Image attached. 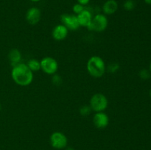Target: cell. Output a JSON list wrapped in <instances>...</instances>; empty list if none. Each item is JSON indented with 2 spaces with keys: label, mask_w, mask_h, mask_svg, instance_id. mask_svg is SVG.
<instances>
[{
  "label": "cell",
  "mask_w": 151,
  "mask_h": 150,
  "mask_svg": "<svg viewBox=\"0 0 151 150\" xmlns=\"http://www.w3.org/2000/svg\"><path fill=\"white\" fill-rule=\"evenodd\" d=\"M66 150H75V149H74L72 148V147H68V148L66 149Z\"/></svg>",
  "instance_id": "obj_23"
},
{
  "label": "cell",
  "mask_w": 151,
  "mask_h": 150,
  "mask_svg": "<svg viewBox=\"0 0 151 150\" xmlns=\"http://www.w3.org/2000/svg\"><path fill=\"white\" fill-rule=\"evenodd\" d=\"M93 124L98 129H104L109 124V116L104 111L96 113L93 117Z\"/></svg>",
  "instance_id": "obj_8"
},
{
  "label": "cell",
  "mask_w": 151,
  "mask_h": 150,
  "mask_svg": "<svg viewBox=\"0 0 151 150\" xmlns=\"http://www.w3.org/2000/svg\"><path fill=\"white\" fill-rule=\"evenodd\" d=\"M52 83L54 84L55 85L59 86V85H60L62 84L63 79H62V77L60 75L55 74H53L52 76Z\"/></svg>",
  "instance_id": "obj_20"
},
{
  "label": "cell",
  "mask_w": 151,
  "mask_h": 150,
  "mask_svg": "<svg viewBox=\"0 0 151 150\" xmlns=\"http://www.w3.org/2000/svg\"><path fill=\"white\" fill-rule=\"evenodd\" d=\"M150 71L149 70H147V69H143L139 71V76L142 79H144V80L148 79L150 77Z\"/></svg>",
  "instance_id": "obj_19"
},
{
  "label": "cell",
  "mask_w": 151,
  "mask_h": 150,
  "mask_svg": "<svg viewBox=\"0 0 151 150\" xmlns=\"http://www.w3.org/2000/svg\"><path fill=\"white\" fill-rule=\"evenodd\" d=\"M1 104H0V111H1Z\"/></svg>",
  "instance_id": "obj_27"
},
{
  "label": "cell",
  "mask_w": 151,
  "mask_h": 150,
  "mask_svg": "<svg viewBox=\"0 0 151 150\" xmlns=\"http://www.w3.org/2000/svg\"><path fill=\"white\" fill-rule=\"evenodd\" d=\"M103 14L104 15H112L116 12L118 10V3L116 0H107L103 4Z\"/></svg>",
  "instance_id": "obj_12"
},
{
  "label": "cell",
  "mask_w": 151,
  "mask_h": 150,
  "mask_svg": "<svg viewBox=\"0 0 151 150\" xmlns=\"http://www.w3.org/2000/svg\"><path fill=\"white\" fill-rule=\"evenodd\" d=\"M145 2L147 4H151V0H144Z\"/></svg>",
  "instance_id": "obj_22"
},
{
  "label": "cell",
  "mask_w": 151,
  "mask_h": 150,
  "mask_svg": "<svg viewBox=\"0 0 151 150\" xmlns=\"http://www.w3.org/2000/svg\"><path fill=\"white\" fill-rule=\"evenodd\" d=\"M108 104H109V101L107 97L101 93H97L94 94L91 96L89 102V106L91 108V110L95 113L103 112L107 108Z\"/></svg>",
  "instance_id": "obj_3"
},
{
  "label": "cell",
  "mask_w": 151,
  "mask_h": 150,
  "mask_svg": "<svg viewBox=\"0 0 151 150\" xmlns=\"http://www.w3.org/2000/svg\"><path fill=\"white\" fill-rule=\"evenodd\" d=\"M77 17H78L80 26L88 28L92 20L93 16L92 13L90 10L85 9L80 14L77 15Z\"/></svg>",
  "instance_id": "obj_11"
},
{
  "label": "cell",
  "mask_w": 151,
  "mask_h": 150,
  "mask_svg": "<svg viewBox=\"0 0 151 150\" xmlns=\"http://www.w3.org/2000/svg\"><path fill=\"white\" fill-rule=\"evenodd\" d=\"M149 94H150V96L151 97V89H150V92H149Z\"/></svg>",
  "instance_id": "obj_26"
},
{
  "label": "cell",
  "mask_w": 151,
  "mask_h": 150,
  "mask_svg": "<svg viewBox=\"0 0 151 150\" xmlns=\"http://www.w3.org/2000/svg\"><path fill=\"white\" fill-rule=\"evenodd\" d=\"M92 111L91 110V108L90 107L89 105H83L80 108L79 113L81 116H87L91 113V112Z\"/></svg>",
  "instance_id": "obj_17"
},
{
  "label": "cell",
  "mask_w": 151,
  "mask_h": 150,
  "mask_svg": "<svg viewBox=\"0 0 151 150\" xmlns=\"http://www.w3.org/2000/svg\"><path fill=\"white\" fill-rule=\"evenodd\" d=\"M41 70L49 75L56 74L58 69V63L55 58L52 57H45L40 61Z\"/></svg>",
  "instance_id": "obj_5"
},
{
  "label": "cell",
  "mask_w": 151,
  "mask_h": 150,
  "mask_svg": "<svg viewBox=\"0 0 151 150\" xmlns=\"http://www.w3.org/2000/svg\"><path fill=\"white\" fill-rule=\"evenodd\" d=\"M86 68L88 74L95 78L102 77L106 71L105 61L102 57L97 55H94L88 59Z\"/></svg>",
  "instance_id": "obj_2"
},
{
  "label": "cell",
  "mask_w": 151,
  "mask_h": 150,
  "mask_svg": "<svg viewBox=\"0 0 151 150\" xmlns=\"http://www.w3.org/2000/svg\"><path fill=\"white\" fill-rule=\"evenodd\" d=\"M30 1H33V2H38V1H41V0H30Z\"/></svg>",
  "instance_id": "obj_24"
},
{
  "label": "cell",
  "mask_w": 151,
  "mask_h": 150,
  "mask_svg": "<svg viewBox=\"0 0 151 150\" xmlns=\"http://www.w3.org/2000/svg\"><path fill=\"white\" fill-rule=\"evenodd\" d=\"M149 71H150V73H151V63H150V68H149Z\"/></svg>",
  "instance_id": "obj_25"
},
{
  "label": "cell",
  "mask_w": 151,
  "mask_h": 150,
  "mask_svg": "<svg viewBox=\"0 0 151 150\" xmlns=\"http://www.w3.org/2000/svg\"><path fill=\"white\" fill-rule=\"evenodd\" d=\"M85 10V7L82 4H79V3H77V4H75L72 7V10H73V13L75 15H78L83 12Z\"/></svg>",
  "instance_id": "obj_18"
},
{
  "label": "cell",
  "mask_w": 151,
  "mask_h": 150,
  "mask_svg": "<svg viewBox=\"0 0 151 150\" xmlns=\"http://www.w3.org/2000/svg\"><path fill=\"white\" fill-rule=\"evenodd\" d=\"M41 17V13L39 8L36 7H30L27 11L26 20L29 24L35 25L40 21Z\"/></svg>",
  "instance_id": "obj_9"
},
{
  "label": "cell",
  "mask_w": 151,
  "mask_h": 150,
  "mask_svg": "<svg viewBox=\"0 0 151 150\" xmlns=\"http://www.w3.org/2000/svg\"><path fill=\"white\" fill-rule=\"evenodd\" d=\"M29 69L32 71V72H36L41 70V63L40 61L35 59H30L27 63Z\"/></svg>",
  "instance_id": "obj_14"
},
{
  "label": "cell",
  "mask_w": 151,
  "mask_h": 150,
  "mask_svg": "<svg viewBox=\"0 0 151 150\" xmlns=\"http://www.w3.org/2000/svg\"><path fill=\"white\" fill-rule=\"evenodd\" d=\"M135 1L134 0H126L123 4V7L127 11H131L135 8Z\"/></svg>",
  "instance_id": "obj_15"
},
{
  "label": "cell",
  "mask_w": 151,
  "mask_h": 150,
  "mask_svg": "<svg viewBox=\"0 0 151 150\" xmlns=\"http://www.w3.org/2000/svg\"><path fill=\"white\" fill-rule=\"evenodd\" d=\"M8 60L11 63L12 66H14L19 63H22V53L17 49H13L8 53Z\"/></svg>",
  "instance_id": "obj_13"
},
{
  "label": "cell",
  "mask_w": 151,
  "mask_h": 150,
  "mask_svg": "<svg viewBox=\"0 0 151 150\" xmlns=\"http://www.w3.org/2000/svg\"><path fill=\"white\" fill-rule=\"evenodd\" d=\"M67 138L61 132H55L50 136V144L55 149H61L65 148L67 145Z\"/></svg>",
  "instance_id": "obj_6"
},
{
  "label": "cell",
  "mask_w": 151,
  "mask_h": 150,
  "mask_svg": "<svg viewBox=\"0 0 151 150\" xmlns=\"http://www.w3.org/2000/svg\"><path fill=\"white\" fill-rule=\"evenodd\" d=\"M77 1H78V3L82 4V5L85 6V5H86V4H88V3H89L90 0H77Z\"/></svg>",
  "instance_id": "obj_21"
},
{
  "label": "cell",
  "mask_w": 151,
  "mask_h": 150,
  "mask_svg": "<svg viewBox=\"0 0 151 150\" xmlns=\"http://www.w3.org/2000/svg\"><path fill=\"white\" fill-rule=\"evenodd\" d=\"M11 76L15 83L20 86H27L33 80V72L29 69L27 63H20L13 66Z\"/></svg>",
  "instance_id": "obj_1"
},
{
  "label": "cell",
  "mask_w": 151,
  "mask_h": 150,
  "mask_svg": "<svg viewBox=\"0 0 151 150\" xmlns=\"http://www.w3.org/2000/svg\"><path fill=\"white\" fill-rule=\"evenodd\" d=\"M109 21L106 15L103 13H98L93 16L91 24L88 26V29L97 32H103L107 28Z\"/></svg>",
  "instance_id": "obj_4"
},
{
  "label": "cell",
  "mask_w": 151,
  "mask_h": 150,
  "mask_svg": "<svg viewBox=\"0 0 151 150\" xmlns=\"http://www.w3.org/2000/svg\"><path fill=\"white\" fill-rule=\"evenodd\" d=\"M60 21L62 24L64 25L69 30H77L81 26L78 22V17L75 14L64 13L60 16Z\"/></svg>",
  "instance_id": "obj_7"
},
{
  "label": "cell",
  "mask_w": 151,
  "mask_h": 150,
  "mask_svg": "<svg viewBox=\"0 0 151 150\" xmlns=\"http://www.w3.org/2000/svg\"><path fill=\"white\" fill-rule=\"evenodd\" d=\"M69 29L63 24H58L53 28L52 31V36L55 41H61L67 37Z\"/></svg>",
  "instance_id": "obj_10"
},
{
  "label": "cell",
  "mask_w": 151,
  "mask_h": 150,
  "mask_svg": "<svg viewBox=\"0 0 151 150\" xmlns=\"http://www.w3.org/2000/svg\"><path fill=\"white\" fill-rule=\"evenodd\" d=\"M119 65L117 63H111L106 67V71L109 72V73H116L119 71Z\"/></svg>",
  "instance_id": "obj_16"
}]
</instances>
